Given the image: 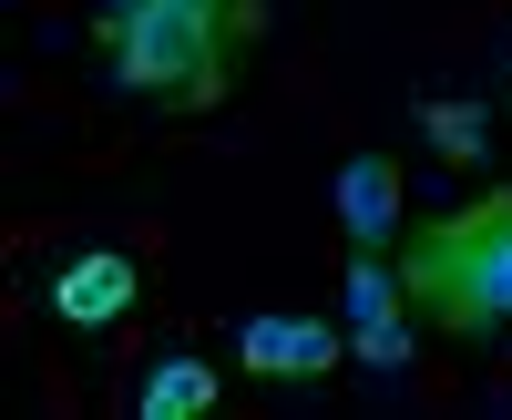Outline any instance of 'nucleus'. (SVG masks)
I'll return each instance as SVG.
<instances>
[{"label":"nucleus","mask_w":512,"mask_h":420,"mask_svg":"<svg viewBox=\"0 0 512 420\" xmlns=\"http://www.w3.org/2000/svg\"><path fill=\"white\" fill-rule=\"evenodd\" d=\"M246 41H256V0H134V11H113V82L144 103L205 113L226 103Z\"/></svg>","instance_id":"obj_1"},{"label":"nucleus","mask_w":512,"mask_h":420,"mask_svg":"<svg viewBox=\"0 0 512 420\" xmlns=\"http://www.w3.org/2000/svg\"><path fill=\"white\" fill-rule=\"evenodd\" d=\"M400 287H410V308L451 328V339H482V328L512 318V185L482 195L472 216H451V226H420L400 246Z\"/></svg>","instance_id":"obj_2"},{"label":"nucleus","mask_w":512,"mask_h":420,"mask_svg":"<svg viewBox=\"0 0 512 420\" xmlns=\"http://www.w3.org/2000/svg\"><path fill=\"white\" fill-rule=\"evenodd\" d=\"M236 359L256 369V380H328L338 359H349V339L318 318H246L236 328Z\"/></svg>","instance_id":"obj_3"},{"label":"nucleus","mask_w":512,"mask_h":420,"mask_svg":"<svg viewBox=\"0 0 512 420\" xmlns=\"http://www.w3.org/2000/svg\"><path fill=\"white\" fill-rule=\"evenodd\" d=\"M349 328H359V359L369 369H400L410 359V287H400V267H369V246L349 257Z\"/></svg>","instance_id":"obj_4"},{"label":"nucleus","mask_w":512,"mask_h":420,"mask_svg":"<svg viewBox=\"0 0 512 420\" xmlns=\"http://www.w3.org/2000/svg\"><path fill=\"white\" fill-rule=\"evenodd\" d=\"M134 257H123V246H93V257H72L62 277H52V308L72 318V328H113L123 308H134Z\"/></svg>","instance_id":"obj_5"},{"label":"nucleus","mask_w":512,"mask_h":420,"mask_svg":"<svg viewBox=\"0 0 512 420\" xmlns=\"http://www.w3.org/2000/svg\"><path fill=\"white\" fill-rule=\"evenodd\" d=\"M338 226H349V246H379L400 226V164L390 154H349L338 164Z\"/></svg>","instance_id":"obj_6"},{"label":"nucleus","mask_w":512,"mask_h":420,"mask_svg":"<svg viewBox=\"0 0 512 420\" xmlns=\"http://www.w3.org/2000/svg\"><path fill=\"white\" fill-rule=\"evenodd\" d=\"M195 410H216V369H205V359H154L144 420H195Z\"/></svg>","instance_id":"obj_7"},{"label":"nucleus","mask_w":512,"mask_h":420,"mask_svg":"<svg viewBox=\"0 0 512 420\" xmlns=\"http://www.w3.org/2000/svg\"><path fill=\"white\" fill-rule=\"evenodd\" d=\"M420 123H431V144H441L451 164H482V144H492V123H482V103H431Z\"/></svg>","instance_id":"obj_8"},{"label":"nucleus","mask_w":512,"mask_h":420,"mask_svg":"<svg viewBox=\"0 0 512 420\" xmlns=\"http://www.w3.org/2000/svg\"><path fill=\"white\" fill-rule=\"evenodd\" d=\"M103 11H134V0H103Z\"/></svg>","instance_id":"obj_9"}]
</instances>
